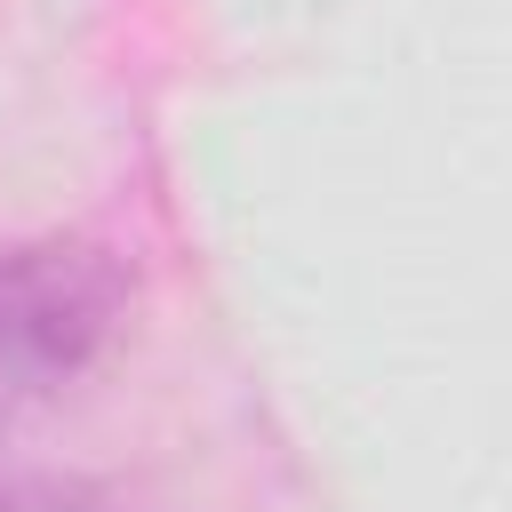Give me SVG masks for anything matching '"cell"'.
I'll list each match as a JSON object with an SVG mask.
<instances>
[{
  "label": "cell",
  "mask_w": 512,
  "mask_h": 512,
  "mask_svg": "<svg viewBox=\"0 0 512 512\" xmlns=\"http://www.w3.org/2000/svg\"><path fill=\"white\" fill-rule=\"evenodd\" d=\"M128 264L104 240H0V432L56 408L120 336Z\"/></svg>",
  "instance_id": "obj_1"
},
{
  "label": "cell",
  "mask_w": 512,
  "mask_h": 512,
  "mask_svg": "<svg viewBox=\"0 0 512 512\" xmlns=\"http://www.w3.org/2000/svg\"><path fill=\"white\" fill-rule=\"evenodd\" d=\"M0 512H112L80 488H40V480H0Z\"/></svg>",
  "instance_id": "obj_2"
}]
</instances>
